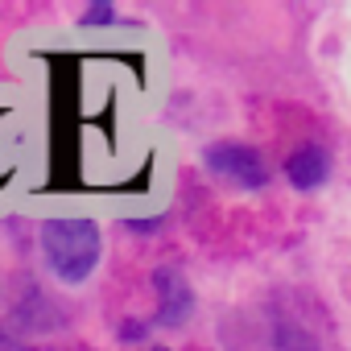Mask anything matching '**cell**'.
<instances>
[{"instance_id":"1","label":"cell","mask_w":351,"mask_h":351,"mask_svg":"<svg viewBox=\"0 0 351 351\" xmlns=\"http://www.w3.org/2000/svg\"><path fill=\"white\" fill-rule=\"evenodd\" d=\"M99 228L95 219H79V215H58V219H46L42 223V256H46V269L66 281V285H83L95 265H99Z\"/></svg>"},{"instance_id":"2","label":"cell","mask_w":351,"mask_h":351,"mask_svg":"<svg viewBox=\"0 0 351 351\" xmlns=\"http://www.w3.org/2000/svg\"><path fill=\"white\" fill-rule=\"evenodd\" d=\"M207 169L215 173V178H228L244 191H261L269 182V165L261 161V153L252 145H240V141H219L207 149Z\"/></svg>"},{"instance_id":"3","label":"cell","mask_w":351,"mask_h":351,"mask_svg":"<svg viewBox=\"0 0 351 351\" xmlns=\"http://www.w3.org/2000/svg\"><path fill=\"white\" fill-rule=\"evenodd\" d=\"M153 289H157V314H153L157 326H182L191 318L195 293H191V285H186L178 265H161L153 273Z\"/></svg>"},{"instance_id":"4","label":"cell","mask_w":351,"mask_h":351,"mask_svg":"<svg viewBox=\"0 0 351 351\" xmlns=\"http://www.w3.org/2000/svg\"><path fill=\"white\" fill-rule=\"evenodd\" d=\"M285 173H289V182H293L298 191H314V186H322V182H326V173H330V157H326V149H318V145H302V149H293V153H289Z\"/></svg>"},{"instance_id":"5","label":"cell","mask_w":351,"mask_h":351,"mask_svg":"<svg viewBox=\"0 0 351 351\" xmlns=\"http://www.w3.org/2000/svg\"><path fill=\"white\" fill-rule=\"evenodd\" d=\"M277 351H318V343L298 326H281L277 330Z\"/></svg>"},{"instance_id":"6","label":"cell","mask_w":351,"mask_h":351,"mask_svg":"<svg viewBox=\"0 0 351 351\" xmlns=\"http://www.w3.org/2000/svg\"><path fill=\"white\" fill-rule=\"evenodd\" d=\"M79 21H83V25H116L120 17H116V9H112V5H91Z\"/></svg>"}]
</instances>
